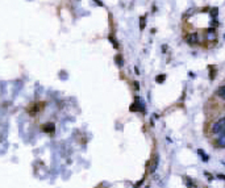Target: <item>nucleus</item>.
Instances as JSON below:
<instances>
[{"instance_id": "3", "label": "nucleus", "mask_w": 225, "mask_h": 188, "mask_svg": "<svg viewBox=\"0 0 225 188\" xmlns=\"http://www.w3.org/2000/svg\"><path fill=\"white\" fill-rule=\"evenodd\" d=\"M44 132H46V133H53L54 132V124H51V122H49V124H45L44 126Z\"/></svg>"}, {"instance_id": "1", "label": "nucleus", "mask_w": 225, "mask_h": 188, "mask_svg": "<svg viewBox=\"0 0 225 188\" xmlns=\"http://www.w3.org/2000/svg\"><path fill=\"white\" fill-rule=\"evenodd\" d=\"M225 130V117H221L220 120H217L213 126H212V133L213 134H220Z\"/></svg>"}, {"instance_id": "8", "label": "nucleus", "mask_w": 225, "mask_h": 188, "mask_svg": "<svg viewBox=\"0 0 225 188\" xmlns=\"http://www.w3.org/2000/svg\"><path fill=\"white\" fill-rule=\"evenodd\" d=\"M165 79H166V75H163V74H161V75L157 78V82H158V83H162V82L165 80Z\"/></svg>"}, {"instance_id": "5", "label": "nucleus", "mask_w": 225, "mask_h": 188, "mask_svg": "<svg viewBox=\"0 0 225 188\" xmlns=\"http://www.w3.org/2000/svg\"><path fill=\"white\" fill-rule=\"evenodd\" d=\"M217 95L220 96L222 100H225V85H222V87H220V88L217 89Z\"/></svg>"}, {"instance_id": "11", "label": "nucleus", "mask_w": 225, "mask_h": 188, "mask_svg": "<svg viewBox=\"0 0 225 188\" xmlns=\"http://www.w3.org/2000/svg\"><path fill=\"white\" fill-rule=\"evenodd\" d=\"M116 61H117V63H119V66H121V58H120V57H117Z\"/></svg>"}, {"instance_id": "6", "label": "nucleus", "mask_w": 225, "mask_h": 188, "mask_svg": "<svg viewBox=\"0 0 225 188\" xmlns=\"http://www.w3.org/2000/svg\"><path fill=\"white\" fill-rule=\"evenodd\" d=\"M207 38H208V40H215L216 38V33H215V30H208L207 32Z\"/></svg>"}, {"instance_id": "2", "label": "nucleus", "mask_w": 225, "mask_h": 188, "mask_svg": "<svg viewBox=\"0 0 225 188\" xmlns=\"http://www.w3.org/2000/svg\"><path fill=\"white\" fill-rule=\"evenodd\" d=\"M186 41H187L190 45L198 44V42H199V36H198V33H191V34H188L187 37H186Z\"/></svg>"}, {"instance_id": "4", "label": "nucleus", "mask_w": 225, "mask_h": 188, "mask_svg": "<svg viewBox=\"0 0 225 188\" xmlns=\"http://www.w3.org/2000/svg\"><path fill=\"white\" fill-rule=\"evenodd\" d=\"M217 144L218 146H221V147H225V130L221 133V136H220V138L217 140Z\"/></svg>"}, {"instance_id": "10", "label": "nucleus", "mask_w": 225, "mask_h": 188, "mask_svg": "<svg viewBox=\"0 0 225 188\" xmlns=\"http://www.w3.org/2000/svg\"><path fill=\"white\" fill-rule=\"evenodd\" d=\"M198 153H199V154H200L201 157H203V161H204V162H207V161H208V157H207V155H205V154H204V153H203V151H201V150H199V151H198Z\"/></svg>"}, {"instance_id": "12", "label": "nucleus", "mask_w": 225, "mask_h": 188, "mask_svg": "<svg viewBox=\"0 0 225 188\" xmlns=\"http://www.w3.org/2000/svg\"><path fill=\"white\" fill-rule=\"evenodd\" d=\"M218 178H220V179H224V180H225V175H218Z\"/></svg>"}, {"instance_id": "7", "label": "nucleus", "mask_w": 225, "mask_h": 188, "mask_svg": "<svg viewBox=\"0 0 225 188\" xmlns=\"http://www.w3.org/2000/svg\"><path fill=\"white\" fill-rule=\"evenodd\" d=\"M140 21H141V24H140V29H141V30H143V28H145V25H146V23H145V17H141Z\"/></svg>"}, {"instance_id": "9", "label": "nucleus", "mask_w": 225, "mask_h": 188, "mask_svg": "<svg viewBox=\"0 0 225 188\" xmlns=\"http://www.w3.org/2000/svg\"><path fill=\"white\" fill-rule=\"evenodd\" d=\"M109 41H111V42H112V45H113V46H115V48H119V45H117V42H116V40H115V38H113L112 37V36H111V37H109Z\"/></svg>"}]
</instances>
